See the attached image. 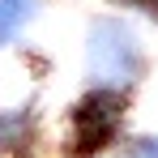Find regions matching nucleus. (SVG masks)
I'll return each instance as SVG.
<instances>
[{"label": "nucleus", "instance_id": "f257e3e1", "mask_svg": "<svg viewBox=\"0 0 158 158\" xmlns=\"http://www.w3.org/2000/svg\"><path fill=\"white\" fill-rule=\"evenodd\" d=\"M90 64L98 81H115V85H132L141 77L145 60L137 52V39L128 26H120L115 17H98L90 30Z\"/></svg>", "mask_w": 158, "mask_h": 158}, {"label": "nucleus", "instance_id": "f03ea898", "mask_svg": "<svg viewBox=\"0 0 158 158\" xmlns=\"http://www.w3.org/2000/svg\"><path fill=\"white\" fill-rule=\"evenodd\" d=\"M124 154L128 158H158V137H128Z\"/></svg>", "mask_w": 158, "mask_h": 158}, {"label": "nucleus", "instance_id": "7ed1b4c3", "mask_svg": "<svg viewBox=\"0 0 158 158\" xmlns=\"http://www.w3.org/2000/svg\"><path fill=\"white\" fill-rule=\"evenodd\" d=\"M17 30H22V22L0 4V47H4V43H13V34H17Z\"/></svg>", "mask_w": 158, "mask_h": 158}, {"label": "nucleus", "instance_id": "20e7f679", "mask_svg": "<svg viewBox=\"0 0 158 158\" xmlns=\"http://www.w3.org/2000/svg\"><path fill=\"white\" fill-rule=\"evenodd\" d=\"M22 60H26V64L34 69V73H47V64H52L47 56H43V52H34V47H26V52H22Z\"/></svg>", "mask_w": 158, "mask_h": 158}, {"label": "nucleus", "instance_id": "39448f33", "mask_svg": "<svg viewBox=\"0 0 158 158\" xmlns=\"http://www.w3.org/2000/svg\"><path fill=\"white\" fill-rule=\"evenodd\" d=\"M141 9H145V13H150V17H154V22H158V0H145Z\"/></svg>", "mask_w": 158, "mask_h": 158}, {"label": "nucleus", "instance_id": "423d86ee", "mask_svg": "<svg viewBox=\"0 0 158 158\" xmlns=\"http://www.w3.org/2000/svg\"><path fill=\"white\" fill-rule=\"evenodd\" d=\"M124 4H145V0H124Z\"/></svg>", "mask_w": 158, "mask_h": 158}]
</instances>
